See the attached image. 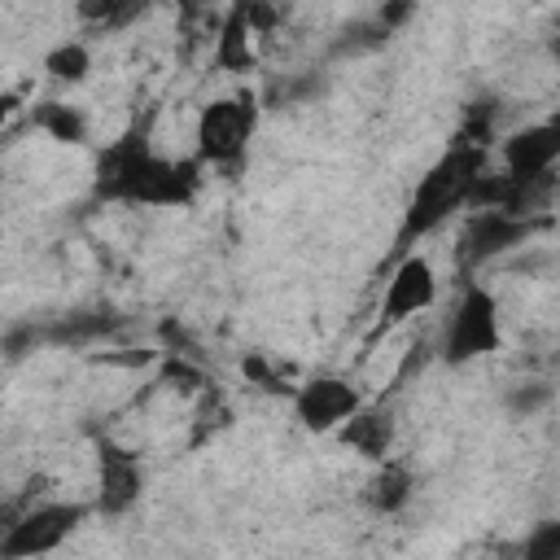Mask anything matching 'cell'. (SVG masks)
Listing matches in <instances>:
<instances>
[{
	"label": "cell",
	"instance_id": "obj_1",
	"mask_svg": "<svg viewBox=\"0 0 560 560\" xmlns=\"http://www.w3.org/2000/svg\"><path fill=\"white\" fill-rule=\"evenodd\" d=\"M486 171V144L481 140H451L433 166L420 175V184L411 188V201L402 210V228H398V254H416V241H424L429 232H438L455 210H468L472 184Z\"/></svg>",
	"mask_w": 560,
	"mask_h": 560
},
{
	"label": "cell",
	"instance_id": "obj_2",
	"mask_svg": "<svg viewBox=\"0 0 560 560\" xmlns=\"http://www.w3.org/2000/svg\"><path fill=\"white\" fill-rule=\"evenodd\" d=\"M499 346H503L499 298H494L486 284L468 280L464 293H459V302H455V311L446 315L438 354H442V363L464 368V363H477V359H486V354H499Z\"/></svg>",
	"mask_w": 560,
	"mask_h": 560
},
{
	"label": "cell",
	"instance_id": "obj_3",
	"mask_svg": "<svg viewBox=\"0 0 560 560\" xmlns=\"http://www.w3.org/2000/svg\"><path fill=\"white\" fill-rule=\"evenodd\" d=\"M258 127V105L254 96L236 92V96H214L210 105H201L197 114V162L201 166H219V171H236L249 153Z\"/></svg>",
	"mask_w": 560,
	"mask_h": 560
},
{
	"label": "cell",
	"instance_id": "obj_4",
	"mask_svg": "<svg viewBox=\"0 0 560 560\" xmlns=\"http://www.w3.org/2000/svg\"><path fill=\"white\" fill-rule=\"evenodd\" d=\"M88 521V508L74 499H48V503H31L22 516H13L0 534V560H39L52 556L66 538L79 534V525Z\"/></svg>",
	"mask_w": 560,
	"mask_h": 560
},
{
	"label": "cell",
	"instance_id": "obj_5",
	"mask_svg": "<svg viewBox=\"0 0 560 560\" xmlns=\"http://www.w3.org/2000/svg\"><path fill=\"white\" fill-rule=\"evenodd\" d=\"M149 158H153V144H149L144 127H127L118 140H109L96 153V162H92V192H96V201L131 206L136 184H140Z\"/></svg>",
	"mask_w": 560,
	"mask_h": 560
},
{
	"label": "cell",
	"instance_id": "obj_6",
	"mask_svg": "<svg viewBox=\"0 0 560 560\" xmlns=\"http://www.w3.org/2000/svg\"><path fill=\"white\" fill-rule=\"evenodd\" d=\"M144 494V464L140 451L118 442V438H101L96 442V512L101 516H127Z\"/></svg>",
	"mask_w": 560,
	"mask_h": 560
},
{
	"label": "cell",
	"instance_id": "obj_7",
	"mask_svg": "<svg viewBox=\"0 0 560 560\" xmlns=\"http://www.w3.org/2000/svg\"><path fill=\"white\" fill-rule=\"evenodd\" d=\"M359 407H363V394L354 389V381L332 372H319L293 389V420L306 433H337Z\"/></svg>",
	"mask_w": 560,
	"mask_h": 560
},
{
	"label": "cell",
	"instance_id": "obj_8",
	"mask_svg": "<svg viewBox=\"0 0 560 560\" xmlns=\"http://www.w3.org/2000/svg\"><path fill=\"white\" fill-rule=\"evenodd\" d=\"M201 162L197 158H162L153 153L140 184H136V197L131 206H149V210H184L197 201L201 192Z\"/></svg>",
	"mask_w": 560,
	"mask_h": 560
},
{
	"label": "cell",
	"instance_id": "obj_9",
	"mask_svg": "<svg viewBox=\"0 0 560 560\" xmlns=\"http://www.w3.org/2000/svg\"><path fill=\"white\" fill-rule=\"evenodd\" d=\"M503 171L521 184H547L551 166L560 162V118H542L529 127H516L499 144Z\"/></svg>",
	"mask_w": 560,
	"mask_h": 560
},
{
	"label": "cell",
	"instance_id": "obj_10",
	"mask_svg": "<svg viewBox=\"0 0 560 560\" xmlns=\"http://www.w3.org/2000/svg\"><path fill=\"white\" fill-rule=\"evenodd\" d=\"M438 302V271L433 262L416 249V254H402L385 280V298H381V319L385 324H402L420 311H429Z\"/></svg>",
	"mask_w": 560,
	"mask_h": 560
},
{
	"label": "cell",
	"instance_id": "obj_11",
	"mask_svg": "<svg viewBox=\"0 0 560 560\" xmlns=\"http://www.w3.org/2000/svg\"><path fill=\"white\" fill-rule=\"evenodd\" d=\"M276 13L271 9H258V4H232L219 22V35H214V61L219 70H232V74H245L254 66V39L258 31L271 22Z\"/></svg>",
	"mask_w": 560,
	"mask_h": 560
},
{
	"label": "cell",
	"instance_id": "obj_12",
	"mask_svg": "<svg viewBox=\"0 0 560 560\" xmlns=\"http://www.w3.org/2000/svg\"><path fill=\"white\" fill-rule=\"evenodd\" d=\"M534 232L529 219H516V214H499V210H472L468 228H464V262L477 267V262H490L499 254H508L512 245H521L525 236Z\"/></svg>",
	"mask_w": 560,
	"mask_h": 560
},
{
	"label": "cell",
	"instance_id": "obj_13",
	"mask_svg": "<svg viewBox=\"0 0 560 560\" xmlns=\"http://www.w3.org/2000/svg\"><path fill=\"white\" fill-rule=\"evenodd\" d=\"M341 446H350L354 455L372 459V464H385L389 451H394V438H398V424H394V411L389 407H372L363 402L341 429H337Z\"/></svg>",
	"mask_w": 560,
	"mask_h": 560
},
{
	"label": "cell",
	"instance_id": "obj_14",
	"mask_svg": "<svg viewBox=\"0 0 560 560\" xmlns=\"http://www.w3.org/2000/svg\"><path fill=\"white\" fill-rule=\"evenodd\" d=\"M411 494H416V472L402 459H394V455L385 464H376L372 477H368V486H363L368 508L381 512V516H398L411 503Z\"/></svg>",
	"mask_w": 560,
	"mask_h": 560
},
{
	"label": "cell",
	"instance_id": "obj_15",
	"mask_svg": "<svg viewBox=\"0 0 560 560\" xmlns=\"http://www.w3.org/2000/svg\"><path fill=\"white\" fill-rule=\"evenodd\" d=\"M31 122L35 131H44L48 140L57 144H83L88 140V118L79 105H66V101H39L31 109Z\"/></svg>",
	"mask_w": 560,
	"mask_h": 560
},
{
	"label": "cell",
	"instance_id": "obj_16",
	"mask_svg": "<svg viewBox=\"0 0 560 560\" xmlns=\"http://www.w3.org/2000/svg\"><path fill=\"white\" fill-rule=\"evenodd\" d=\"M44 70H48L52 83H70L74 88V83H83L92 74V48L83 39H61V44H52L44 52Z\"/></svg>",
	"mask_w": 560,
	"mask_h": 560
},
{
	"label": "cell",
	"instance_id": "obj_17",
	"mask_svg": "<svg viewBox=\"0 0 560 560\" xmlns=\"http://www.w3.org/2000/svg\"><path fill=\"white\" fill-rule=\"evenodd\" d=\"M516 560H560V516H542L525 529Z\"/></svg>",
	"mask_w": 560,
	"mask_h": 560
},
{
	"label": "cell",
	"instance_id": "obj_18",
	"mask_svg": "<svg viewBox=\"0 0 560 560\" xmlns=\"http://www.w3.org/2000/svg\"><path fill=\"white\" fill-rule=\"evenodd\" d=\"M547 398H551V385H542V381H521V385L508 394V411H512V416H534Z\"/></svg>",
	"mask_w": 560,
	"mask_h": 560
},
{
	"label": "cell",
	"instance_id": "obj_19",
	"mask_svg": "<svg viewBox=\"0 0 560 560\" xmlns=\"http://www.w3.org/2000/svg\"><path fill=\"white\" fill-rule=\"evenodd\" d=\"M551 57H556V61H560V35H556V39H551Z\"/></svg>",
	"mask_w": 560,
	"mask_h": 560
}]
</instances>
